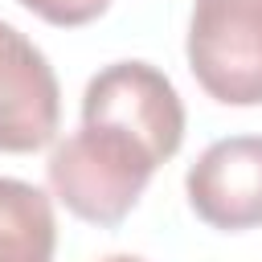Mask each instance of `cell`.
I'll return each instance as SVG.
<instances>
[{"label":"cell","mask_w":262,"mask_h":262,"mask_svg":"<svg viewBox=\"0 0 262 262\" xmlns=\"http://www.w3.org/2000/svg\"><path fill=\"white\" fill-rule=\"evenodd\" d=\"M156 156L119 127L82 123L49 151V188L53 196L90 225H119L143 196Z\"/></svg>","instance_id":"cell-1"},{"label":"cell","mask_w":262,"mask_h":262,"mask_svg":"<svg viewBox=\"0 0 262 262\" xmlns=\"http://www.w3.org/2000/svg\"><path fill=\"white\" fill-rule=\"evenodd\" d=\"M57 221L49 196L29 184L0 176V262H53Z\"/></svg>","instance_id":"cell-6"},{"label":"cell","mask_w":262,"mask_h":262,"mask_svg":"<svg viewBox=\"0 0 262 262\" xmlns=\"http://www.w3.org/2000/svg\"><path fill=\"white\" fill-rule=\"evenodd\" d=\"M192 213L213 229L262 225V135H229L209 143L184 176Z\"/></svg>","instance_id":"cell-5"},{"label":"cell","mask_w":262,"mask_h":262,"mask_svg":"<svg viewBox=\"0 0 262 262\" xmlns=\"http://www.w3.org/2000/svg\"><path fill=\"white\" fill-rule=\"evenodd\" d=\"M98 262H147V258H135V254H111V258H98Z\"/></svg>","instance_id":"cell-8"},{"label":"cell","mask_w":262,"mask_h":262,"mask_svg":"<svg viewBox=\"0 0 262 262\" xmlns=\"http://www.w3.org/2000/svg\"><path fill=\"white\" fill-rule=\"evenodd\" d=\"M82 123H106L139 139L156 164L172 160L184 143V102L168 74L147 61H115L86 82Z\"/></svg>","instance_id":"cell-3"},{"label":"cell","mask_w":262,"mask_h":262,"mask_svg":"<svg viewBox=\"0 0 262 262\" xmlns=\"http://www.w3.org/2000/svg\"><path fill=\"white\" fill-rule=\"evenodd\" d=\"M61 119V86L49 57L0 20V151H37Z\"/></svg>","instance_id":"cell-4"},{"label":"cell","mask_w":262,"mask_h":262,"mask_svg":"<svg viewBox=\"0 0 262 262\" xmlns=\"http://www.w3.org/2000/svg\"><path fill=\"white\" fill-rule=\"evenodd\" d=\"M188 70L225 106L262 102V0H192Z\"/></svg>","instance_id":"cell-2"},{"label":"cell","mask_w":262,"mask_h":262,"mask_svg":"<svg viewBox=\"0 0 262 262\" xmlns=\"http://www.w3.org/2000/svg\"><path fill=\"white\" fill-rule=\"evenodd\" d=\"M20 4L57 29H78V25H90L94 16H102L111 0H20Z\"/></svg>","instance_id":"cell-7"}]
</instances>
